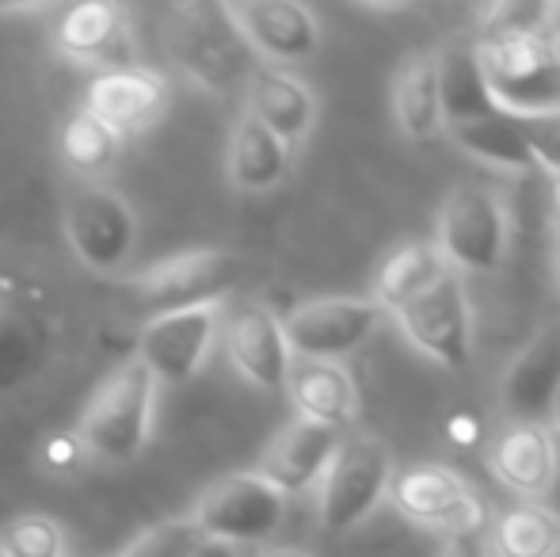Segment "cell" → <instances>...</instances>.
<instances>
[{"label": "cell", "mask_w": 560, "mask_h": 557, "mask_svg": "<svg viewBox=\"0 0 560 557\" xmlns=\"http://www.w3.org/2000/svg\"><path fill=\"white\" fill-rule=\"evenodd\" d=\"M156 379L141 367V359H126L115 367L100 390L89 397L73 436L89 459L100 462H133L145 451L156 417Z\"/></svg>", "instance_id": "obj_1"}, {"label": "cell", "mask_w": 560, "mask_h": 557, "mask_svg": "<svg viewBox=\"0 0 560 557\" xmlns=\"http://www.w3.org/2000/svg\"><path fill=\"white\" fill-rule=\"evenodd\" d=\"M477 73L503 115H538L560 107V58L541 31L480 35Z\"/></svg>", "instance_id": "obj_2"}, {"label": "cell", "mask_w": 560, "mask_h": 557, "mask_svg": "<svg viewBox=\"0 0 560 557\" xmlns=\"http://www.w3.org/2000/svg\"><path fill=\"white\" fill-rule=\"evenodd\" d=\"M435 248L454 276H492L511 248V210L485 184H457L439 207Z\"/></svg>", "instance_id": "obj_3"}, {"label": "cell", "mask_w": 560, "mask_h": 557, "mask_svg": "<svg viewBox=\"0 0 560 557\" xmlns=\"http://www.w3.org/2000/svg\"><path fill=\"white\" fill-rule=\"evenodd\" d=\"M393 481V454L370 431L343 436L325 481H320V527L328 535H351L382 508Z\"/></svg>", "instance_id": "obj_4"}, {"label": "cell", "mask_w": 560, "mask_h": 557, "mask_svg": "<svg viewBox=\"0 0 560 557\" xmlns=\"http://www.w3.org/2000/svg\"><path fill=\"white\" fill-rule=\"evenodd\" d=\"M287 520V497L259 474H229L214 481L191 512V531L218 546H264Z\"/></svg>", "instance_id": "obj_5"}, {"label": "cell", "mask_w": 560, "mask_h": 557, "mask_svg": "<svg viewBox=\"0 0 560 557\" xmlns=\"http://www.w3.org/2000/svg\"><path fill=\"white\" fill-rule=\"evenodd\" d=\"M385 325V313L370 298H310L298 302L282 317L290 356L310 363H343L359 348H366L370 336Z\"/></svg>", "instance_id": "obj_6"}, {"label": "cell", "mask_w": 560, "mask_h": 557, "mask_svg": "<svg viewBox=\"0 0 560 557\" xmlns=\"http://www.w3.org/2000/svg\"><path fill=\"white\" fill-rule=\"evenodd\" d=\"M66 241L89 271L115 276L138 248V214L112 187L84 184L66 202Z\"/></svg>", "instance_id": "obj_7"}, {"label": "cell", "mask_w": 560, "mask_h": 557, "mask_svg": "<svg viewBox=\"0 0 560 557\" xmlns=\"http://www.w3.org/2000/svg\"><path fill=\"white\" fill-rule=\"evenodd\" d=\"M385 500H389L408 523L443 531L446 538L465 535V531H488L480 497L469 489L465 477H457L454 469L439 466V462L393 469Z\"/></svg>", "instance_id": "obj_8"}, {"label": "cell", "mask_w": 560, "mask_h": 557, "mask_svg": "<svg viewBox=\"0 0 560 557\" xmlns=\"http://www.w3.org/2000/svg\"><path fill=\"white\" fill-rule=\"evenodd\" d=\"M218 336H222V302L153 313L141 328L133 359H141L156 386H184L202 374Z\"/></svg>", "instance_id": "obj_9"}, {"label": "cell", "mask_w": 560, "mask_h": 557, "mask_svg": "<svg viewBox=\"0 0 560 557\" xmlns=\"http://www.w3.org/2000/svg\"><path fill=\"white\" fill-rule=\"evenodd\" d=\"M393 321L420 356L446 371H462L472 359V302L465 279L454 271L393 313Z\"/></svg>", "instance_id": "obj_10"}, {"label": "cell", "mask_w": 560, "mask_h": 557, "mask_svg": "<svg viewBox=\"0 0 560 557\" xmlns=\"http://www.w3.org/2000/svg\"><path fill=\"white\" fill-rule=\"evenodd\" d=\"M225 15L241 43L275 69L310 61L325 43L317 12L294 0H233L225 4Z\"/></svg>", "instance_id": "obj_11"}, {"label": "cell", "mask_w": 560, "mask_h": 557, "mask_svg": "<svg viewBox=\"0 0 560 557\" xmlns=\"http://www.w3.org/2000/svg\"><path fill=\"white\" fill-rule=\"evenodd\" d=\"M236 276H241V260L233 253H225V248H191V253L172 256V260L156 264V268L138 271L130 279V287L156 313H172L222 302Z\"/></svg>", "instance_id": "obj_12"}, {"label": "cell", "mask_w": 560, "mask_h": 557, "mask_svg": "<svg viewBox=\"0 0 560 557\" xmlns=\"http://www.w3.org/2000/svg\"><path fill=\"white\" fill-rule=\"evenodd\" d=\"M172 46L176 58L195 81L210 84V89H225L229 81H248L252 50L241 43L236 27L229 23L225 4H191L176 12V27H172Z\"/></svg>", "instance_id": "obj_13"}, {"label": "cell", "mask_w": 560, "mask_h": 557, "mask_svg": "<svg viewBox=\"0 0 560 557\" xmlns=\"http://www.w3.org/2000/svg\"><path fill=\"white\" fill-rule=\"evenodd\" d=\"M222 340L229 363L236 367V374L244 382H252L256 390H267V394L287 390L294 356H290L287 333H282V317L271 305L248 302L241 310H233L222 321Z\"/></svg>", "instance_id": "obj_14"}, {"label": "cell", "mask_w": 560, "mask_h": 557, "mask_svg": "<svg viewBox=\"0 0 560 557\" xmlns=\"http://www.w3.org/2000/svg\"><path fill=\"white\" fill-rule=\"evenodd\" d=\"M488 469L508 492L523 500H541L560 477V446L549 423L515 420L503 423L488 446Z\"/></svg>", "instance_id": "obj_15"}, {"label": "cell", "mask_w": 560, "mask_h": 557, "mask_svg": "<svg viewBox=\"0 0 560 557\" xmlns=\"http://www.w3.org/2000/svg\"><path fill=\"white\" fill-rule=\"evenodd\" d=\"M339 443H343V431L294 420L264 446V454H259L252 474H259L271 489H279L282 497H302V492H310V489H320Z\"/></svg>", "instance_id": "obj_16"}, {"label": "cell", "mask_w": 560, "mask_h": 557, "mask_svg": "<svg viewBox=\"0 0 560 557\" xmlns=\"http://www.w3.org/2000/svg\"><path fill=\"white\" fill-rule=\"evenodd\" d=\"M168 81L153 69H107L96 73L84 96V112H92L100 123L115 130L118 138L141 135L153 123H161V115L168 112Z\"/></svg>", "instance_id": "obj_17"}, {"label": "cell", "mask_w": 560, "mask_h": 557, "mask_svg": "<svg viewBox=\"0 0 560 557\" xmlns=\"http://www.w3.org/2000/svg\"><path fill=\"white\" fill-rule=\"evenodd\" d=\"M244 112L264 123L287 149L305 146L317 127V96L290 69L256 66L244 81Z\"/></svg>", "instance_id": "obj_18"}, {"label": "cell", "mask_w": 560, "mask_h": 557, "mask_svg": "<svg viewBox=\"0 0 560 557\" xmlns=\"http://www.w3.org/2000/svg\"><path fill=\"white\" fill-rule=\"evenodd\" d=\"M560 390V325H546L530 336L500 379V405L508 423H549V409Z\"/></svg>", "instance_id": "obj_19"}, {"label": "cell", "mask_w": 560, "mask_h": 557, "mask_svg": "<svg viewBox=\"0 0 560 557\" xmlns=\"http://www.w3.org/2000/svg\"><path fill=\"white\" fill-rule=\"evenodd\" d=\"M54 50L77 66H104V73L107 69H130L133 61L126 12L107 0L69 8L54 27Z\"/></svg>", "instance_id": "obj_20"}, {"label": "cell", "mask_w": 560, "mask_h": 557, "mask_svg": "<svg viewBox=\"0 0 560 557\" xmlns=\"http://www.w3.org/2000/svg\"><path fill=\"white\" fill-rule=\"evenodd\" d=\"M393 119L408 141H435L446 130L443 104V54L416 50L393 81Z\"/></svg>", "instance_id": "obj_21"}, {"label": "cell", "mask_w": 560, "mask_h": 557, "mask_svg": "<svg viewBox=\"0 0 560 557\" xmlns=\"http://www.w3.org/2000/svg\"><path fill=\"white\" fill-rule=\"evenodd\" d=\"M287 394L298 420L320 428L347 431L359 423V386L343 363H310L294 359L287 379Z\"/></svg>", "instance_id": "obj_22"}, {"label": "cell", "mask_w": 560, "mask_h": 557, "mask_svg": "<svg viewBox=\"0 0 560 557\" xmlns=\"http://www.w3.org/2000/svg\"><path fill=\"white\" fill-rule=\"evenodd\" d=\"M290 169H294V149H287L264 123H256L248 112L229 130L225 146V176L236 192L244 195H264L287 184Z\"/></svg>", "instance_id": "obj_23"}, {"label": "cell", "mask_w": 560, "mask_h": 557, "mask_svg": "<svg viewBox=\"0 0 560 557\" xmlns=\"http://www.w3.org/2000/svg\"><path fill=\"white\" fill-rule=\"evenodd\" d=\"M450 276L446 260L439 256L435 241H405L382 260L374 276V290H370V302L393 317L397 310H405L412 298H420L423 290H431L439 279Z\"/></svg>", "instance_id": "obj_24"}, {"label": "cell", "mask_w": 560, "mask_h": 557, "mask_svg": "<svg viewBox=\"0 0 560 557\" xmlns=\"http://www.w3.org/2000/svg\"><path fill=\"white\" fill-rule=\"evenodd\" d=\"M492 557H560V515L541 500H518L488 531Z\"/></svg>", "instance_id": "obj_25"}, {"label": "cell", "mask_w": 560, "mask_h": 557, "mask_svg": "<svg viewBox=\"0 0 560 557\" xmlns=\"http://www.w3.org/2000/svg\"><path fill=\"white\" fill-rule=\"evenodd\" d=\"M58 153L73 176H81L84 184H100V179H107L115 172L118 156H122V138L92 112L77 107L66 119V127H61Z\"/></svg>", "instance_id": "obj_26"}, {"label": "cell", "mask_w": 560, "mask_h": 557, "mask_svg": "<svg viewBox=\"0 0 560 557\" xmlns=\"http://www.w3.org/2000/svg\"><path fill=\"white\" fill-rule=\"evenodd\" d=\"M8 557H66V538L50 515H15L0 535Z\"/></svg>", "instance_id": "obj_27"}, {"label": "cell", "mask_w": 560, "mask_h": 557, "mask_svg": "<svg viewBox=\"0 0 560 557\" xmlns=\"http://www.w3.org/2000/svg\"><path fill=\"white\" fill-rule=\"evenodd\" d=\"M508 123L515 127V135L523 138L530 161H541L549 172H560V107L557 112H538V115H508Z\"/></svg>", "instance_id": "obj_28"}, {"label": "cell", "mask_w": 560, "mask_h": 557, "mask_svg": "<svg viewBox=\"0 0 560 557\" xmlns=\"http://www.w3.org/2000/svg\"><path fill=\"white\" fill-rule=\"evenodd\" d=\"M199 543L202 538L191 531V523L176 520V523H164V527L149 531L145 538H138L130 550H122L118 557H195V546Z\"/></svg>", "instance_id": "obj_29"}, {"label": "cell", "mask_w": 560, "mask_h": 557, "mask_svg": "<svg viewBox=\"0 0 560 557\" xmlns=\"http://www.w3.org/2000/svg\"><path fill=\"white\" fill-rule=\"evenodd\" d=\"M38 459H43V466L50 469V474H73V469H81V462L89 459L84 454V446L77 443L73 431H58V436H50L43 446H38Z\"/></svg>", "instance_id": "obj_30"}, {"label": "cell", "mask_w": 560, "mask_h": 557, "mask_svg": "<svg viewBox=\"0 0 560 557\" xmlns=\"http://www.w3.org/2000/svg\"><path fill=\"white\" fill-rule=\"evenodd\" d=\"M443 557H492V550H488V531H465V535H450Z\"/></svg>", "instance_id": "obj_31"}, {"label": "cell", "mask_w": 560, "mask_h": 557, "mask_svg": "<svg viewBox=\"0 0 560 557\" xmlns=\"http://www.w3.org/2000/svg\"><path fill=\"white\" fill-rule=\"evenodd\" d=\"M446 439L454 446H472L480 439V420L472 417V413H454V417L446 420Z\"/></svg>", "instance_id": "obj_32"}, {"label": "cell", "mask_w": 560, "mask_h": 557, "mask_svg": "<svg viewBox=\"0 0 560 557\" xmlns=\"http://www.w3.org/2000/svg\"><path fill=\"white\" fill-rule=\"evenodd\" d=\"M256 557H310V554L294 550V546H267V550H259Z\"/></svg>", "instance_id": "obj_33"}, {"label": "cell", "mask_w": 560, "mask_h": 557, "mask_svg": "<svg viewBox=\"0 0 560 557\" xmlns=\"http://www.w3.org/2000/svg\"><path fill=\"white\" fill-rule=\"evenodd\" d=\"M553 276L560 287V222H553Z\"/></svg>", "instance_id": "obj_34"}, {"label": "cell", "mask_w": 560, "mask_h": 557, "mask_svg": "<svg viewBox=\"0 0 560 557\" xmlns=\"http://www.w3.org/2000/svg\"><path fill=\"white\" fill-rule=\"evenodd\" d=\"M549 428L560 431V390H557V397H553V409H549Z\"/></svg>", "instance_id": "obj_35"}, {"label": "cell", "mask_w": 560, "mask_h": 557, "mask_svg": "<svg viewBox=\"0 0 560 557\" xmlns=\"http://www.w3.org/2000/svg\"><path fill=\"white\" fill-rule=\"evenodd\" d=\"M553 210H557V218H553V222H560V172L553 176Z\"/></svg>", "instance_id": "obj_36"}, {"label": "cell", "mask_w": 560, "mask_h": 557, "mask_svg": "<svg viewBox=\"0 0 560 557\" xmlns=\"http://www.w3.org/2000/svg\"><path fill=\"white\" fill-rule=\"evenodd\" d=\"M0 557H8V554H4V546H0Z\"/></svg>", "instance_id": "obj_37"}]
</instances>
